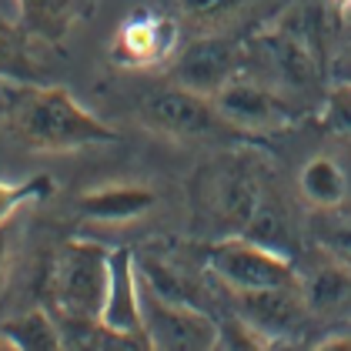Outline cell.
<instances>
[{
  "instance_id": "1",
  "label": "cell",
  "mask_w": 351,
  "mask_h": 351,
  "mask_svg": "<svg viewBox=\"0 0 351 351\" xmlns=\"http://www.w3.org/2000/svg\"><path fill=\"white\" fill-rule=\"evenodd\" d=\"M10 128L27 147L44 154H71L94 144L117 141V131L57 84H10Z\"/></svg>"
},
{
  "instance_id": "2",
  "label": "cell",
  "mask_w": 351,
  "mask_h": 351,
  "mask_svg": "<svg viewBox=\"0 0 351 351\" xmlns=\"http://www.w3.org/2000/svg\"><path fill=\"white\" fill-rule=\"evenodd\" d=\"M108 261L110 251L101 241L71 238L60 244L47 274V304L60 318V328L101 318L108 295Z\"/></svg>"
},
{
  "instance_id": "3",
  "label": "cell",
  "mask_w": 351,
  "mask_h": 351,
  "mask_svg": "<svg viewBox=\"0 0 351 351\" xmlns=\"http://www.w3.org/2000/svg\"><path fill=\"white\" fill-rule=\"evenodd\" d=\"M204 265L231 291H268L301 285L291 254H281L247 234H224L204 247Z\"/></svg>"
},
{
  "instance_id": "4",
  "label": "cell",
  "mask_w": 351,
  "mask_h": 351,
  "mask_svg": "<svg viewBox=\"0 0 351 351\" xmlns=\"http://www.w3.org/2000/svg\"><path fill=\"white\" fill-rule=\"evenodd\" d=\"M141 315H144V335L151 348L161 351H211L221 348V322L208 311L191 304L188 298L164 295L154 288L141 271Z\"/></svg>"
},
{
  "instance_id": "5",
  "label": "cell",
  "mask_w": 351,
  "mask_h": 351,
  "mask_svg": "<svg viewBox=\"0 0 351 351\" xmlns=\"http://www.w3.org/2000/svg\"><path fill=\"white\" fill-rule=\"evenodd\" d=\"M201 201L224 234H244L268 201V188L244 161H221L204 174Z\"/></svg>"
},
{
  "instance_id": "6",
  "label": "cell",
  "mask_w": 351,
  "mask_h": 351,
  "mask_svg": "<svg viewBox=\"0 0 351 351\" xmlns=\"http://www.w3.org/2000/svg\"><path fill=\"white\" fill-rule=\"evenodd\" d=\"M211 101L231 131L268 134V131H281L298 121V110L281 90L261 81H247V77L228 81Z\"/></svg>"
},
{
  "instance_id": "7",
  "label": "cell",
  "mask_w": 351,
  "mask_h": 351,
  "mask_svg": "<svg viewBox=\"0 0 351 351\" xmlns=\"http://www.w3.org/2000/svg\"><path fill=\"white\" fill-rule=\"evenodd\" d=\"M141 117L151 131L167 137H181V141H197V137H215L221 128H228L217 114L215 101L181 87V84H167L147 94Z\"/></svg>"
},
{
  "instance_id": "8",
  "label": "cell",
  "mask_w": 351,
  "mask_h": 351,
  "mask_svg": "<svg viewBox=\"0 0 351 351\" xmlns=\"http://www.w3.org/2000/svg\"><path fill=\"white\" fill-rule=\"evenodd\" d=\"M261 60L278 74L281 84L291 87H311L322 74V51L311 24H278L251 40Z\"/></svg>"
},
{
  "instance_id": "9",
  "label": "cell",
  "mask_w": 351,
  "mask_h": 351,
  "mask_svg": "<svg viewBox=\"0 0 351 351\" xmlns=\"http://www.w3.org/2000/svg\"><path fill=\"white\" fill-rule=\"evenodd\" d=\"M178 54V24L167 14L137 10L131 14L110 40V60L128 71H147L161 67L164 60Z\"/></svg>"
},
{
  "instance_id": "10",
  "label": "cell",
  "mask_w": 351,
  "mask_h": 351,
  "mask_svg": "<svg viewBox=\"0 0 351 351\" xmlns=\"http://www.w3.org/2000/svg\"><path fill=\"white\" fill-rule=\"evenodd\" d=\"M234 77H241V47L224 37H197L174 54L171 81L204 97H215Z\"/></svg>"
},
{
  "instance_id": "11",
  "label": "cell",
  "mask_w": 351,
  "mask_h": 351,
  "mask_svg": "<svg viewBox=\"0 0 351 351\" xmlns=\"http://www.w3.org/2000/svg\"><path fill=\"white\" fill-rule=\"evenodd\" d=\"M114 335L134 338L144 348H151L147 335H144V315H141V278H137V265L131 247H114L108 261V295H104V308L101 318Z\"/></svg>"
},
{
  "instance_id": "12",
  "label": "cell",
  "mask_w": 351,
  "mask_h": 351,
  "mask_svg": "<svg viewBox=\"0 0 351 351\" xmlns=\"http://www.w3.org/2000/svg\"><path fill=\"white\" fill-rule=\"evenodd\" d=\"M234 295H238V304H241L238 315H244L258 331H265L274 345H278V338L291 335V328L304 311H311L301 285H295V288H268V291H234Z\"/></svg>"
},
{
  "instance_id": "13",
  "label": "cell",
  "mask_w": 351,
  "mask_h": 351,
  "mask_svg": "<svg viewBox=\"0 0 351 351\" xmlns=\"http://www.w3.org/2000/svg\"><path fill=\"white\" fill-rule=\"evenodd\" d=\"M24 34L44 44H60L94 10V0H14Z\"/></svg>"
},
{
  "instance_id": "14",
  "label": "cell",
  "mask_w": 351,
  "mask_h": 351,
  "mask_svg": "<svg viewBox=\"0 0 351 351\" xmlns=\"http://www.w3.org/2000/svg\"><path fill=\"white\" fill-rule=\"evenodd\" d=\"M301 291L308 308L318 315H345L351 311V265L322 251V258L301 274Z\"/></svg>"
},
{
  "instance_id": "15",
  "label": "cell",
  "mask_w": 351,
  "mask_h": 351,
  "mask_svg": "<svg viewBox=\"0 0 351 351\" xmlns=\"http://www.w3.org/2000/svg\"><path fill=\"white\" fill-rule=\"evenodd\" d=\"M158 204V194L144 184H104L77 197V208L87 221L101 224H124L147 215Z\"/></svg>"
},
{
  "instance_id": "16",
  "label": "cell",
  "mask_w": 351,
  "mask_h": 351,
  "mask_svg": "<svg viewBox=\"0 0 351 351\" xmlns=\"http://www.w3.org/2000/svg\"><path fill=\"white\" fill-rule=\"evenodd\" d=\"M298 188L301 197L315 208V211H335L345 208L348 201V174L345 167L328 158V154H315L311 161H304L301 174H298Z\"/></svg>"
},
{
  "instance_id": "17",
  "label": "cell",
  "mask_w": 351,
  "mask_h": 351,
  "mask_svg": "<svg viewBox=\"0 0 351 351\" xmlns=\"http://www.w3.org/2000/svg\"><path fill=\"white\" fill-rule=\"evenodd\" d=\"M0 331L7 335L14 351H60L67 348L64 341V328L54 318L51 308H34L24 315H14L0 324Z\"/></svg>"
},
{
  "instance_id": "18",
  "label": "cell",
  "mask_w": 351,
  "mask_h": 351,
  "mask_svg": "<svg viewBox=\"0 0 351 351\" xmlns=\"http://www.w3.org/2000/svg\"><path fill=\"white\" fill-rule=\"evenodd\" d=\"M315 238H318L322 251H328L338 261L351 265V215H345L341 208L318 211L315 215Z\"/></svg>"
},
{
  "instance_id": "19",
  "label": "cell",
  "mask_w": 351,
  "mask_h": 351,
  "mask_svg": "<svg viewBox=\"0 0 351 351\" xmlns=\"http://www.w3.org/2000/svg\"><path fill=\"white\" fill-rule=\"evenodd\" d=\"M51 194H54V181H51L47 174H34V178L21 181V184L0 181V228L17 215L24 204L44 201V197H51Z\"/></svg>"
},
{
  "instance_id": "20",
  "label": "cell",
  "mask_w": 351,
  "mask_h": 351,
  "mask_svg": "<svg viewBox=\"0 0 351 351\" xmlns=\"http://www.w3.org/2000/svg\"><path fill=\"white\" fill-rule=\"evenodd\" d=\"M322 121L331 134L345 137L351 144V84L348 81H331L328 97H324Z\"/></svg>"
},
{
  "instance_id": "21",
  "label": "cell",
  "mask_w": 351,
  "mask_h": 351,
  "mask_svg": "<svg viewBox=\"0 0 351 351\" xmlns=\"http://www.w3.org/2000/svg\"><path fill=\"white\" fill-rule=\"evenodd\" d=\"M178 3H181V10H184L188 17H194V21H217V17L234 14L247 0H178Z\"/></svg>"
},
{
  "instance_id": "22",
  "label": "cell",
  "mask_w": 351,
  "mask_h": 351,
  "mask_svg": "<svg viewBox=\"0 0 351 351\" xmlns=\"http://www.w3.org/2000/svg\"><path fill=\"white\" fill-rule=\"evenodd\" d=\"M21 64V47L14 40V34L0 24V74H10V67Z\"/></svg>"
},
{
  "instance_id": "23",
  "label": "cell",
  "mask_w": 351,
  "mask_h": 351,
  "mask_svg": "<svg viewBox=\"0 0 351 351\" xmlns=\"http://www.w3.org/2000/svg\"><path fill=\"white\" fill-rule=\"evenodd\" d=\"M331 81H348L351 84V44L345 51H338L331 60Z\"/></svg>"
},
{
  "instance_id": "24",
  "label": "cell",
  "mask_w": 351,
  "mask_h": 351,
  "mask_svg": "<svg viewBox=\"0 0 351 351\" xmlns=\"http://www.w3.org/2000/svg\"><path fill=\"white\" fill-rule=\"evenodd\" d=\"M315 348H318V351H338V348L351 351V335H328V338H324V341H318Z\"/></svg>"
},
{
  "instance_id": "25",
  "label": "cell",
  "mask_w": 351,
  "mask_h": 351,
  "mask_svg": "<svg viewBox=\"0 0 351 351\" xmlns=\"http://www.w3.org/2000/svg\"><path fill=\"white\" fill-rule=\"evenodd\" d=\"M7 251H10V241H7V231L0 228V274L7 268Z\"/></svg>"
},
{
  "instance_id": "26",
  "label": "cell",
  "mask_w": 351,
  "mask_h": 351,
  "mask_svg": "<svg viewBox=\"0 0 351 351\" xmlns=\"http://www.w3.org/2000/svg\"><path fill=\"white\" fill-rule=\"evenodd\" d=\"M331 3H335L341 14H351V0H331Z\"/></svg>"
},
{
  "instance_id": "27",
  "label": "cell",
  "mask_w": 351,
  "mask_h": 351,
  "mask_svg": "<svg viewBox=\"0 0 351 351\" xmlns=\"http://www.w3.org/2000/svg\"><path fill=\"white\" fill-rule=\"evenodd\" d=\"M0 351H14V348H10V341H7V335H3V331H0Z\"/></svg>"
}]
</instances>
